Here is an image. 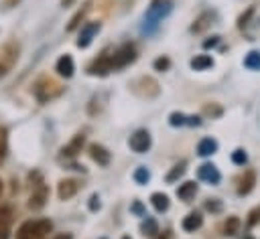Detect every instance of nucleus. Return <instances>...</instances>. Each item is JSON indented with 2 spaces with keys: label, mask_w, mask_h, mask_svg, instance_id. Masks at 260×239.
<instances>
[{
  "label": "nucleus",
  "mask_w": 260,
  "mask_h": 239,
  "mask_svg": "<svg viewBox=\"0 0 260 239\" xmlns=\"http://www.w3.org/2000/svg\"><path fill=\"white\" fill-rule=\"evenodd\" d=\"M244 67L252 71H260V51H250L244 59Z\"/></svg>",
  "instance_id": "nucleus-22"
},
{
  "label": "nucleus",
  "mask_w": 260,
  "mask_h": 239,
  "mask_svg": "<svg viewBox=\"0 0 260 239\" xmlns=\"http://www.w3.org/2000/svg\"><path fill=\"white\" fill-rule=\"evenodd\" d=\"M140 231H142L144 235H156V233H158V225H156V221H154L152 217H146V219L142 221V225H140Z\"/></svg>",
  "instance_id": "nucleus-24"
},
{
  "label": "nucleus",
  "mask_w": 260,
  "mask_h": 239,
  "mask_svg": "<svg viewBox=\"0 0 260 239\" xmlns=\"http://www.w3.org/2000/svg\"><path fill=\"white\" fill-rule=\"evenodd\" d=\"M87 10H89V2H87V4H85V6H83V8H81V10H79V12H77V14H75L71 20H69L67 30H75V28H77V24H79V20L85 16V12H87Z\"/></svg>",
  "instance_id": "nucleus-26"
},
{
  "label": "nucleus",
  "mask_w": 260,
  "mask_h": 239,
  "mask_svg": "<svg viewBox=\"0 0 260 239\" xmlns=\"http://www.w3.org/2000/svg\"><path fill=\"white\" fill-rule=\"evenodd\" d=\"M158 2H169V0H152V4H158Z\"/></svg>",
  "instance_id": "nucleus-44"
},
{
  "label": "nucleus",
  "mask_w": 260,
  "mask_h": 239,
  "mask_svg": "<svg viewBox=\"0 0 260 239\" xmlns=\"http://www.w3.org/2000/svg\"><path fill=\"white\" fill-rule=\"evenodd\" d=\"M8 152V138H6V130H0V162L6 158Z\"/></svg>",
  "instance_id": "nucleus-29"
},
{
  "label": "nucleus",
  "mask_w": 260,
  "mask_h": 239,
  "mask_svg": "<svg viewBox=\"0 0 260 239\" xmlns=\"http://www.w3.org/2000/svg\"><path fill=\"white\" fill-rule=\"evenodd\" d=\"M238 229H240V219L238 217H228V221L223 223V235L232 237V235L238 233Z\"/></svg>",
  "instance_id": "nucleus-23"
},
{
  "label": "nucleus",
  "mask_w": 260,
  "mask_h": 239,
  "mask_svg": "<svg viewBox=\"0 0 260 239\" xmlns=\"http://www.w3.org/2000/svg\"><path fill=\"white\" fill-rule=\"evenodd\" d=\"M122 239H130V237H128V235H126V237H122Z\"/></svg>",
  "instance_id": "nucleus-47"
},
{
  "label": "nucleus",
  "mask_w": 260,
  "mask_h": 239,
  "mask_svg": "<svg viewBox=\"0 0 260 239\" xmlns=\"http://www.w3.org/2000/svg\"><path fill=\"white\" fill-rule=\"evenodd\" d=\"M252 14H254V8L250 6V8L246 10V14H242V16L238 18V26H240V28H244V26H248V20H250V16H252Z\"/></svg>",
  "instance_id": "nucleus-34"
},
{
  "label": "nucleus",
  "mask_w": 260,
  "mask_h": 239,
  "mask_svg": "<svg viewBox=\"0 0 260 239\" xmlns=\"http://www.w3.org/2000/svg\"><path fill=\"white\" fill-rule=\"evenodd\" d=\"M169 124L173 128H179V126H201V120L197 115H185L181 111H173L169 115Z\"/></svg>",
  "instance_id": "nucleus-13"
},
{
  "label": "nucleus",
  "mask_w": 260,
  "mask_h": 239,
  "mask_svg": "<svg viewBox=\"0 0 260 239\" xmlns=\"http://www.w3.org/2000/svg\"><path fill=\"white\" fill-rule=\"evenodd\" d=\"M0 194H2V180H0Z\"/></svg>",
  "instance_id": "nucleus-45"
},
{
  "label": "nucleus",
  "mask_w": 260,
  "mask_h": 239,
  "mask_svg": "<svg viewBox=\"0 0 260 239\" xmlns=\"http://www.w3.org/2000/svg\"><path fill=\"white\" fill-rule=\"evenodd\" d=\"M8 67H10V65H6V63H4V61H2V63H0V79H2V77H4V75H6V71H8Z\"/></svg>",
  "instance_id": "nucleus-39"
},
{
  "label": "nucleus",
  "mask_w": 260,
  "mask_h": 239,
  "mask_svg": "<svg viewBox=\"0 0 260 239\" xmlns=\"http://www.w3.org/2000/svg\"><path fill=\"white\" fill-rule=\"evenodd\" d=\"M254 184H256V174H254V170H246V172L242 174V178L238 180V194H240V196L250 194L252 188H254Z\"/></svg>",
  "instance_id": "nucleus-15"
},
{
  "label": "nucleus",
  "mask_w": 260,
  "mask_h": 239,
  "mask_svg": "<svg viewBox=\"0 0 260 239\" xmlns=\"http://www.w3.org/2000/svg\"><path fill=\"white\" fill-rule=\"evenodd\" d=\"M16 2H18V0H6V2H2V6H6V8H8L10 4H16Z\"/></svg>",
  "instance_id": "nucleus-42"
},
{
  "label": "nucleus",
  "mask_w": 260,
  "mask_h": 239,
  "mask_svg": "<svg viewBox=\"0 0 260 239\" xmlns=\"http://www.w3.org/2000/svg\"><path fill=\"white\" fill-rule=\"evenodd\" d=\"M156 239H173V233H171V231H165V233H160Z\"/></svg>",
  "instance_id": "nucleus-40"
},
{
  "label": "nucleus",
  "mask_w": 260,
  "mask_h": 239,
  "mask_svg": "<svg viewBox=\"0 0 260 239\" xmlns=\"http://www.w3.org/2000/svg\"><path fill=\"white\" fill-rule=\"evenodd\" d=\"M73 2H75V0H61V4H63V6H71Z\"/></svg>",
  "instance_id": "nucleus-43"
},
{
  "label": "nucleus",
  "mask_w": 260,
  "mask_h": 239,
  "mask_svg": "<svg viewBox=\"0 0 260 239\" xmlns=\"http://www.w3.org/2000/svg\"><path fill=\"white\" fill-rule=\"evenodd\" d=\"M150 203H152V207H154L158 213H165V211L169 209V196H167L165 192H152V194H150Z\"/></svg>",
  "instance_id": "nucleus-21"
},
{
  "label": "nucleus",
  "mask_w": 260,
  "mask_h": 239,
  "mask_svg": "<svg viewBox=\"0 0 260 239\" xmlns=\"http://www.w3.org/2000/svg\"><path fill=\"white\" fill-rule=\"evenodd\" d=\"M83 142H85L83 134H77V136H73V140H71L67 146H63V148H61V158H65V160H71V158H75V156L81 152V148H83Z\"/></svg>",
  "instance_id": "nucleus-9"
},
{
  "label": "nucleus",
  "mask_w": 260,
  "mask_h": 239,
  "mask_svg": "<svg viewBox=\"0 0 260 239\" xmlns=\"http://www.w3.org/2000/svg\"><path fill=\"white\" fill-rule=\"evenodd\" d=\"M232 162H234V164L244 166V164L248 162V154H246L242 148H238V150H234V152H232Z\"/></svg>",
  "instance_id": "nucleus-28"
},
{
  "label": "nucleus",
  "mask_w": 260,
  "mask_h": 239,
  "mask_svg": "<svg viewBox=\"0 0 260 239\" xmlns=\"http://www.w3.org/2000/svg\"><path fill=\"white\" fill-rule=\"evenodd\" d=\"M215 18V14L211 12V10H205V12H201L197 18H195V22L191 24V32H203V30H207L209 26H211V20Z\"/></svg>",
  "instance_id": "nucleus-16"
},
{
  "label": "nucleus",
  "mask_w": 260,
  "mask_h": 239,
  "mask_svg": "<svg viewBox=\"0 0 260 239\" xmlns=\"http://www.w3.org/2000/svg\"><path fill=\"white\" fill-rule=\"evenodd\" d=\"M201 225H203V217H201V213H197V211L189 213V215L183 219V223H181V227H183L187 233H193V231H197Z\"/></svg>",
  "instance_id": "nucleus-17"
},
{
  "label": "nucleus",
  "mask_w": 260,
  "mask_h": 239,
  "mask_svg": "<svg viewBox=\"0 0 260 239\" xmlns=\"http://www.w3.org/2000/svg\"><path fill=\"white\" fill-rule=\"evenodd\" d=\"M195 194H197V182H193V180H187V182L179 184V188H177V196L185 203H189Z\"/></svg>",
  "instance_id": "nucleus-18"
},
{
  "label": "nucleus",
  "mask_w": 260,
  "mask_h": 239,
  "mask_svg": "<svg viewBox=\"0 0 260 239\" xmlns=\"http://www.w3.org/2000/svg\"><path fill=\"white\" fill-rule=\"evenodd\" d=\"M100 28H102L100 22H87V24H83L81 30H79V36H77V47L79 49H87L91 45L93 36L100 32Z\"/></svg>",
  "instance_id": "nucleus-7"
},
{
  "label": "nucleus",
  "mask_w": 260,
  "mask_h": 239,
  "mask_svg": "<svg viewBox=\"0 0 260 239\" xmlns=\"http://www.w3.org/2000/svg\"><path fill=\"white\" fill-rule=\"evenodd\" d=\"M185 166H187V162H185V160H181L179 164H175V166H173V170L167 174V182H175L179 176H183V172H185Z\"/></svg>",
  "instance_id": "nucleus-25"
},
{
  "label": "nucleus",
  "mask_w": 260,
  "mask_h": 239,
  "mask_svg": "<svg viewBox=\"0 0 260 239\" xmlns=\"http://www.w3.org/2000/svg\"><path fill=\"white\" fill-rule=\"evenodd\" d=\"M217 152V142L213 138H203L199 144H197V154L199 156H211Z\"/></svg>",
  "instance_id": "nucleus-19"
},
{
  "label": "nucleus",
  "mask_w": 260,
  "mask_h": 239,
  "mask_svg": "<svg viewBox=\"0 0 260 239\" xmlns=\"http://www.w3.org/2000/svg\"><path fill=\"white\" fill-rule=\"evenodd\" d=\"M89 156L93 162H98L100 166H108L112 160V154L108 152V148H104L102 144H91L89 146Z\"/></svg>",
  "instance_id": "nucleus-14"
},
{
  "label": "nucleus",
  "mask_w": 260,
  "mask_h": 239,
  "mask_svg": "<svg viewBox=\"0 0 260 239\" xmlns=\"http://www.w3.org/2000/svg\"><path fill=\"white\" fill-rule=\"evenodd\" d=\"M217 43H219V36H211V41H205V43H203V47H205V49H209V47H215Z\"/></svg>",
  "instance_id": "nucleus-38"
},
{
  "label": "nucleus",
  "mask_w": 260,
  "mask_h": 239,
  "mask_svg": "<svg viewBox=\"0 0 260 239\" xmlns=\"http://www.w3.org/2000/svg\"><path fill=\"white\" fill-rule=\"evenodd\" d=\"M150 144H152V140H150V134H148L146 130H136V132L130 136V140H128V146H130L136 154H144V152L150 148Z\"/></svg>",
  "instance_id": "nucleus-5"
},
{
  "label": "nucleus",
  "mask_w": 260,
  "mask_h": 239,
  "mask_svg": "<svg viewBox=\"0 0 260 239\" xmlns=\"http://www.w3.org/2000/svg\"><path fill=\"white\" fill-rule=\"evenodd\" d=\"M197 176H199V180H203V182H209V184H217V182L221 180V174H219V170H217L213 164H209V162H205V164H201V166H199V170H197Z\"/></svg>",
  "instance_id": "nucleus-10"
},
{
  "label": "nucleus",
  "mask_w": 260,
  "mask_h": 239,
  "mask_svg": "<svg viewBox=\"0 0 260 239\" xmlns=\"http://www.w3.org/2000/svg\"><path fill=\"white\" fill-rule=\"evenodd\" d=\"M171 67V59L169 57H158L156 61H154V69L156 71H167Z\"/></svg>",
  "instance_id": "nucleus-33"
},
{
  "label": "nucleus",
  "mask_w": 260,
  "mask_h": 239,
  "mask_svg": "<svg viewBox=\"0 0 260 239\" xmlns=\"http://www.w3.org/2000/svg\"><path fill=\"white\" fill-rule=\"evenodd\" d=\"M132 213H136V215H142V217H144V209H142V205H140L138 201L132 205Z\"/></svg>",
  "instance_id": "nucleus-37"
},
{
  "label": "nucleus",
  "mask_w": 260,
  "mask_h": 239,
  "mask_svg": "<svg viewBox=\"0 0 260 239\" xmlns=\"http://www.w3.org/2000/svg\"><path fill=\"white\" fill-rule=\"evenodd\" d=\"M209 67H213V59L209 55H195L191 59V69H195V71H205Z\"/></svg>",
  "instance_id": "nucleus-20"
},
{
  "label": "nucleus",
  "mask_w": 260,
  "mask_h": 239,
  "mask_svg": "<svg viewBox=\"0 0 260 239\" xmlns=\"http://www.w3.org/2000/svg\"><path fill=\"white\" fill-rule=\"evenodd\" d=\"M98 209H100V196L93 194V196L89 198V211H98Z\"/></svg>",
  "instance_id": "nucleus-36"
},
{
  "label": "nucleus",
  "mask_w": 260,
  "mask_h": 239,
  "mask_svg": "<svg viewBox=\"0 0 260 239\" xmlns=\"http://www.w3.org/2000/svg\"><path fill=\"white\" fill-rule=\"evenodd\" d=\"M77 190H79V182L73 180V178H63L59 182V186H57V194H59L61 201H67V198L75 196Z\"/></svg>",
  "instance_id": "nucleus-11"
},
{
  "label": "nucleus",
  "mask_w": 260,
  "mask_h": 239,
  "mask_svg": "<svg viewBox=\"0 0 260 239\" xmlns=\"http://www.w3.org/2000/svg\"><path fill=\"white\" fill-rule=\"evenodd\" d=\"M171 12V0L169 2H158V4H150L146 16H144V24H142V32H152L158 22Z\"/></svg>",
  "instance_id": "nucleus-3"
},
{
  "label": "nucleus",
  "mask_w": 260,
  "mask_h": 239,
  "mask_svg": "<svg viewBox=\"0 0 260 239\" xmlns=\"http://www.w3.org/2000/svg\"><path fill=\"white\" fill-rule=\"evenodd\" d=\"M203 113L205 115H211V117H217V115H221V107H217V105H205L203 107Z\"/></svg>",
  "instance_id": "nucleus-35"
},
{
  "label": "nucleus",
  "mask_w": 260,
  "mask_h": 239,
  "mask_svg": "<svg viewBox=\"0 0 260 239\" xmlns=\"http://www.w3.org/2000/svg\"><path fill=\"white\" fill-rule=\"evenodd\" d=\"M112 69H110V53L108 51H104L98 59H93L91 63H89V67H87V73L89 75H100V77H104V75H108Z\"/></svg>",
  "instance_id": "nucleus-8"
},
{
  "label": "nucleus",
  "mask_w": 260,
  "mask_h": 239,
  "mask_svg": "<svg viewBox=\"0 0 260 239\" xmlns=\"http://www.w3.org/2000/svg\"><path fill=\"white\" fill-rule=\"evenodd\" d=\"M134 180H136L138 184H146V182L150 180V172H148L144 166H138V168L134 170Z\"/></svg>",
  "instance_id": "nucleus-27"
},
{
  "label": "nucleus",
  "mask_w": 260,
  "mask_h": 239,
  "mask_svg": "<svg viewBox=\"0 0 260 239\" xmlns=\"http://www.w3.org/2000/svg\"><path fill=\"white\" fill-rule=\"evenodd\" d=\"M134 61H136V47L132 43H124L122 47H118L110 53V69L112 71L124 69L126 65L134 63Z\"/></svg>",
  "instance_id": "nucleus-2"
},
{
  "label": "nucleus",
  "mask_w": 260,
  "mask_h": 239,
  "mask_svg": "<svg viewBox=\"0 0 260 239\" xmlns=\"http://www.w3.org/2000/svg\"><path fill=\"white\" fill-rule=\"evenodd\" d=\"M47 198H49V190H47V186L43 184V180H39V182L32 186V192H30V196H28V209H32V211L43 209L45 203H47Z\"/></svg>",
  "instance_id": "nucleus-6"
},
{
  "label": "nucleus",
  "mask_w": 260,
  "mask_h": 239,
  "mask_svg": "<svg viewBox=\"0 0 260 239\" xmlns=\"http://www.w3.org/2000/svg\"><path fill=\"white\" fill-rule=\"evenodd\" d=\"M132 91L136 93V95H140V97H146V99H150V97H156L158 95V83L152 79V77H140V79H136L132 85Z\"/></svg>",
  "instance_id": "nucleus-4"
},
{
  "label": "nucleus",
  "mask_w": 260,
  "mask_h": 239,
  "mask_svg": "<svg viewBox=\"0 0 260 239\" xmlns=\"http://www.w3.org/2000/svg\"><path fill=\"white\" fill-rule=\"evenodd\" d=\"M53 229V223L49 219H32L18 227L16 239H43Z\"/></svg>",
  "instance_id": "nucleus-1"
},
{
  "label": "nucleus",
  "mask_w": 260,
  "mask_h": 239,
  "mask_svg": "<svg viewBox=\"0 0 260 239\" xmlns=\"http://www.w3.org/2000/svg\"><path fill=\"white\" fill-rule=\"evenodd\" d=\"M55 71H57L61 77H65V79L73 77V71H75V63H73L71 55H61V57L57 59V63H55Z\"/></svg>",
  "instance_id": "nucleus-12"
},
{
  "label": "nucleus",
  "mask_w": 260,
  "mask_h": 239,
  "mask_svg": "<svg viewBox=\"0 0 260 239\" xmlns=\"http://www.w3.org/2000/svg\"><path fill=\"white\" fill-rule=\"evenodd\" d=\"M244 239H254V237H250V235H248V237H244Z\"/></svg>",
  "instance_id": "nucleus-46"
},
{
  "label": "nucleus",
  "mask_w": 260,
  "mask_h": 239,
  "mask_svg": "<svg viewBox=\"0 0 260 239\" xmlns=\"http://www.w3.org/2000/svg\"><path fill=\"white\" fill-rule=\"evenodd\" d=\"M258 223H260V205L254 207V209L248 213V227H254V225H258Z\"/></svg>",
  "instance_id": "nucleus-30"
},
{
  "label": "nucleus",
  "mask_w": 260,
  "mask_h": 239,
  "mask_svg": "<svg viewBox=\"0 0 260 239\" xmlns=\"http://www.w3.org/2000/svg\"><path fill=\"white\" fill-rule=\"evenodd\" d=\"M205 209H207L209 213H221V203H219V198H207V201H205Z\"/></svg>",
  "instance_id": "nucleus-32"
},
{
  "label": "nucleus",
  "mask_w": 260,
  "mask_h": 239,
  "mask_svg": "<svg viewBox=\"0 0 260 239\" xmlns=\"http://www.w3.org/2000/svg\"><path fill=\"white\" fill-rule=\"evenodd\" d=\"M10 217H12V211L8 207H0V229H4L10 223Z\"/></svg>",
  "instance_id": "nucleus-31"
},
{
  "label": "nucleus",
  "mask_w": 260,
  "mask_h": 239,
  "mask_svg": "<svg viewBox=\"0 0 260 239\" xmlns=\"http://www.w3.org/2000/svg\"><path fill=\"white\" fill-rule=\"evenodd\" d=\"M55 239H73V237H71L69 233H61V235H57Z\"/></svg>",
  "instance_id": "nucleus-41"
}]
</instances>
